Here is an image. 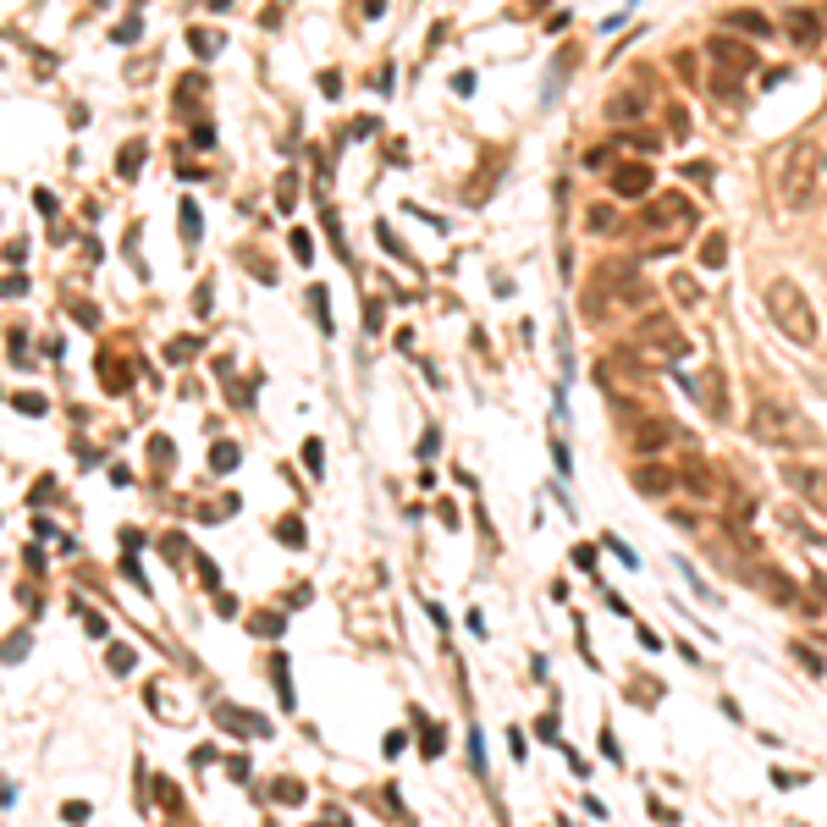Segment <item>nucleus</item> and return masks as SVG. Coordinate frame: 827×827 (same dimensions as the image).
<instances>
[{"mask_svg": "<svg viewBox=\"0 0 827 827\" xmlns=\"http://www.w3.org/2000/svg\"><path fill=\"white\" fill-rule=\"evenodd\" d=\"M17 408H23V414H44V397H34V392H28V397H17Z\"/></svg>", "mask_w": 827, "mask_h": 827, "instance_id": "35", "label": "nucleus"}, {"mask_svg": "<svg viewBox=\"0 0 827 827\" xmlns=\"http://www.w3.org/2000/svg\"><path fill=\"white\" fill-rule=\"evenodd\" d=\"M298 794H304V783H293V778H282V783H276V800H287V805H298Z\"/></svg>", "mask_w": 827, "mask_h": 827, "instance_id": "29", "label": "nucleus"}, {"mask_svg": "<svg viewBox=\"0 0 827 827\" xmlns=\"http://www.w3.org/2000/svg\"><path fill=\"white\" fill-rule=\"evenodd\" d=\"M204 519H221V513H232V497H221V502H210V508H199Z\"/></svg>", "mask_w": 827, "mask_h": 827, "instance_id": "34", "label": "nucleus"}, {"mask_svg": "<svg viewBox=\"0 0 827 827\" xmlns=\"http://www.w3.org/2000/svg\"><path fill=\"white\" fill-rule=\"evenodd\" d=\"M651 111V83H629V89H618L612 100H607V116L612 122H635V116H646Z\"/></svg>", "mask_w": 827, "mask_h": 827, "instance_id": "12", "label": "nucleus"}, {"mask_svg": "<svg viewBox=\"0 0 827 827\" xmlns=\"http://www.w3.org/2000/svg\"><path fill=\"white\" fill-rule=\"evenodd\" d=\"M635 342H640V354L646 359H689V336H684V326L673 320V315H657V309H646L640 315V326H635Z\"/></svg>", "mask_w": 827, "mask_h": 827, "instance_id": "6", "label": "nucleus"}, {"mask_svg": "<svg viewBox=\"0 0 827 827\" xmlns=\"http://www.w3.org/2000/svg\"><path fill=\"white\" fill-rule=\"evenodd\" d=\"M750 436L762 447H811L816 442V425L789 403V397H762L750 408Z\"/></svg>", "mask_w": 827, "mask_h": 827, "instance_id": "4", "label": "nucleus"}, {"mask_svg": "<svg viewBox=\"0 0 827 827\" xmlns=\"http://www.w3.org/2000/svg\"><path fill=\"white\" fill-rule=\"evenodd\" d=\"M767 315H773V326H778L789 342H800V348H816L822 315H816V304L800 293V282H789V276H773V282H767Z\"/></svg>", "mask_w": 827, "mask_h": 827, "instance_id": "3", "label": "nucleus"}, {"mask_svg": "<svg viewBox=\"0 0 827 827\" xmlns=\"http://www.w3.org/2000/svg\"><path fill=\"white\" fill-rule=\"evenodd\" d=\"M629 442H635V452H667V447H678V425L667 420V414H640L635 420V431H629Z\"/></svg>", "mask_w": 827, "mask_h": 827, "instance_id": "9", "label": "nucleus"}, {"mask_svg": "<svg viewBox=\"0 0 827 827\" xmlns=\"http://www.w3.org/2000/svg\"><path fill=\"white\" fill-rule=\"evenodd\" d=\"M210 469H221V474H227V469H238V447H232V442H216V452H210Z\"/></svg>", "mask_w": 827, "mask_h": 827, "instance_id": "23", "label": "nucleus"}, {"mask_svg": "<svg viewBox=\"0 0 827 827\" xmlns=\"http://www.w3.org/2000/svg\"><path fill=\"white\" fill-rule=\"evenodd\" d=\"M723 259H728V238H723V232H712V238H701V265H706V270H717Z\"/></svg>", "mask_w": 827, "mask_h": 827, "instance_id": "18", "label": "nucleus"}, {"mask_svg": "<svg viewBox=\"0 0 827 827\" xmlns=\"http://www.w3.org/2000/svg\"><path fill=\"white\" fill-rule=\"evenodd\" d=\"M794 657L805 662V673H816V678H822V657H816V651H811L805 640H794Z\"/></svg>", "mask_w": 827, "mask_h": 827, "instance_id": "27", "label": "nucleus"}, {"mask_svg": "<svg viewBox=\"0 0 827 827\" xmlns=\"http://www.w3.org/2000/svg\"><path fill=\"white\" fill-rule=\"evenodd\" d=\"M789 34H794V44H816V39H822V17H811V12H789Z\"/></svg>", "mask_w": 827, "mask_h": 827, "instance_id": "17", "label": "nucleus"}, {"mask_svg": "<svg viewBox=\"0 0 827 827\" xmlns=\"http://www.w3.org/2000/svg\"><path fill=\"white\" fill-rule=\"evenodd\" d=\"M706 55H712V66H717V78H739V73H750V66H755V50H744L739 39H712L706 44Z\"/></svg>", "mask_w": 827, "mask_h": 827, "instance_id": "11", "label": "nucleus"}, {"mask_svg": "<svg viewBox=\"0 0 827 827\" xmlns=\"http://www.w3.org/2000/svg\"><path fill=\"white\" fill-rule=\"evenodd\" d=\"M138 161H144V144H127V150H122V177H132Z\"/></svg>", "mask_w": 827, "mask_h": 827, "instance_id": "28", "label": "nucleus"}, {"mask_svg": "<svg viewBox=\"0 0 827 827\" xmlns=\"http://www.w3.org/2000/svg\"><path fill=\"white\" fill-rule=\"evenodd\" d=\"M193 50H199V55H216V34H199V28H193Z\"/></svg>", "mask_w": 827, "mask_h": 827, "instance_id": "33", "label": "nucleus"}, {"mask_svg": "<svg viewBox=\"0 0 827 827\" xmlns=\"http://www.w3.org/2000/svg\"><path fill=\"white\" fill-rule=\"evenodd\" d=\"M696 227V204H689L684 193H657L646 204V216H640V248L646 254H667L684 243V232Z\"/></svg>", "mask_w": 827, "mask_h": 827, "instance_id": "5", "label": "nucleus"}, {"mask_svg": "<svg viewBox=\"0 0 827 827\" xmlns=\"http://www.w3.org/2000/svg\"><path fill=\"white\" fill-rule=\"evenodd\" d=\"M132 667V651L127 646H111V673H127Z\"/></svg>", "mask_w": 827, "mask_h": 827, "instance_id": "31", "label": "nucleus"}, {"mask_svg": "<svg viewBox=\"0 0 827 827\" xmlns=\"http://www.w3.org/2000/svg\"><path fill=\"white\" fill-rule=\"evenodd\" d=\"M612 193L618 199H640V193H651V166L640 161H624V166H612Z\"/></svg>", "mask_w": 827, "mask_h": 827, "instance_id": "14", "label": "nucleus"}, {"mask_svg": "<svg viewBox=\"0 0 827 827\" xmlns=\"http://www.w3.org/2000/svg\"><path fill=\"white\" fill-rule=\"evenodd\" d=\"M304 469H309V474H320V469H326V452H320V442H304Z\"/></svg>", "mask_w": 827, "mask_h": 827, "instance_id": "26", "label": "nucleus"}, {"mask_svg": "<svg viewBox=\"0 0 827 827\" xmlns=\"http://www.w3.org/2000/svg\"><path fill=\"white\" fill-rule=\"evenodd\" d=\"M646 304H651V282H646L635 265H624V259L596 265V276H590L585 293H579V315H585L590 326H612L618 315H635V309H646Z\"/></svg>", "mask_w": 827, "mask_h": 827, "instance_id": "1", "label": "nucleus"}, {"mask_svg": "<svg viewBox=\"0 0 827 827\" xmlns=\"http://www.w3.org/2000/svg\"><path fill=\"white\" fill-rule=\"evenodd\" d=\"M585 221H590V232H618V216L607 210V204H590V210H585Z\"/></svg>", "mask_w": 827, "mask_h": 827, "instance_id": "21", "label": "nucleus"}, {"mask_svg": "<svg viewBox=\"0 0 827 827\" xmlns=\"http://www.w3.org/2000/svg\"><path fill=\"white\" fill-rule=\"evenodd\" d=\"M728 28H734V34H767V17H755V12H728Z\"/></svg>", "mask_w": 827, "mask_h": 827, "instance_id": "20", "label": "nucleus"}, {"mask_svg": "<svg viewBox=\"0 0 827 827\" xmlns=\"http://www.w3.org/2000/svg\"><path fill=\"white\" fill-rule=\"evenodd\" d=\"M678 486H684V491H696V497H728V480H723V474L706 463V458H696V452H684Z\"/></svg>", "mask_w": 827, "mask_h": 827, "instance_id": "10", "label": "nucleus"}, {"mask_svg": "<svg viewBox=\"0 0 827 827\" xmlns=\"http://www.w3.org/2000/svg\"><path fill=\"white\" fill-rule=\"evenodd\" d=\"M778 480L805 502V508H816V513H827V469L822 463H800V458H789L783 469H778Z\"/></svg>", "mask_w": 827, "mask_h": 827, "instance_id": "8", "label": "nucleus"}, {"mask_svg": "<svg viewBox=\"0 0 827 827\" xmlns=\"http://www.w3.org/2000/svg\"><path fill=\"white\" fill-rule=\"evenodd\" d=\"M182 238H188V243L199 238V210H193V199H182Z\"/></svg>", "mask_w": 827, "mask_h": 827, "instance_id": "25", "label": "nucleus"}, {"mask_svg": "<svg viewBox=\"0 0 827 827\" xmlns=\"http://www.w3.org/2000/svg\"><path fill=\"white\" fill-rule=\"evenodd\" d=\"M100 381H105V386H116V392H122V386H127V381H132V375H127V365H122V359H111V354H105V359H100Z\"/></svg>", "mask_w": 827, "mask_h": 827, "instance_id": "19", "label": "nucleus"}, {"mask_svg": "<svg viewBox=\"0 0 827 827\" xmlns=\"http://www.w3.org/2000/svg\"><path fill=\"white\" fill-rule=\"evenodd\" d=\"M132 39H138V12H132L122 28H116V44H132Z\"/></svg>", "mask_w": 827, "mask_h": 827, "instance_id": "32", "label": "nucleus"}, {"mask_svg": "<svg viewBox=\"0 0 827 827\" xmlns=\"http://www.w3.org/2000/svg\"><path fill=\"white\" fill-rule=\"evenodd\" d=\"M276 535H282V546H304V524H298V519H282V524H276Z\"/></svg>", "mask_w": 827, "mask_h": 827, "instance_id": "24", "label": "nucleus"}, {"mask_svg": "<svg viewBox=\"0 0 827 827\" xmlns=\"http://www.w3.org/2000/svg\"><path fill=\"white\" fill-rule=\"evenodd\" d=\"M596 375L624 397V403H640L646 392H651V381H646V370H640V359L635 354H607L601 365H596Z\"/></svg>", "mask_w": 827, "mask_h": 827, "instance_id": "7", "label": "nucleus"}, {"mask_svg": "<svg viewBox=\"0 0 827 827\" xmlns=\"http://www.w3.org/2000/svg\"><path fill=\"white\" fill-rule=\"evenodd\" d=\"M816 188H822V155H816V144L794 138V144H783V155L773 161V193H778V204H789V210H805V204L816 199Z\"/></svg>", "mask_w": 827, "mask_h": 827, "instance_id": "2", "label": "nucleus"}, {"mask_svg": "<svg viewBox=\"0 0 827 827\" xmlns=\"http://www.w3.org/2000/svg\"><path fill=\"white\" fill-rule=\"evenodd\" d=\"M696 397L706 403V414H712V420H728V381H723V370H717V365H706V370H701Z\"/></svg>", "mask_w": 827, "mask_h": 827, "instance_id": "13", "label": "nucleus"}, {"mask_svg": "<svg viewBox=\"0 0 827 827\" xmlns=\"http://www.w3.org/2000/svg\"><path fill=\"white\" fill-rule=\"evenodd\" d=\"M673 293H678L684 304H701V282H696V276H684V270L673 276Z\"/></svg>", "mask_w": 827, "mask_h": 827, "instance_id": "22", "label": "nucleus"}, {"mask_svg": "<svg viewBox=\"0 0 827 827\" xmlns=\"http://www.w3.org/2000/svg\"><path fill=\"white\" fill-rule=\"evenodd\" d=\"M816 596H822V601H827V579H816Z\"/></svg>", "mask_w": 827, "mask_h": 827, "instance_id": "36", "label": "nucleus"}, {"mask_svg": "<svg viewBox=\"0 0 827 827\" xmlns=\"http://www.w3.org/2000/svg\"><path fill=\"white\" fill-rule=\"evenodd\" d=\"M755 585H762V590H767V596H773L778 607H789V601H794V585H789V579H783L778 569H762V574H755Z\"/></svg>", "mask_w": 827, "mask_h": 827, "instance_id": "16", "label": "nucleus"}, {"mask_svg": "<svg viewBox=\"0 0 827 827\" xmlns=\"http://www.w3.org/2000/svg\"><path fill=\"white\" fill-rule=\"evenodd\" d=\"M276 629H282V618H276V612H259V618H254V635H276Z\"/></svg>", "mask_w": 827, "mask_h": 827, "instance_id": "30", "label": "nucleus"}, {"mask_svg": "<svg viewBox=\"0 0 827 827\" xmlns=\"http://www.w3.org/2000/svg\"><path fill=\"white\" fill-rule=\"evenodd\" d=\"M678 486V469H662V463H640L635 469V491L640 497H667Z\"/></svg>", "mask_w": 827, "mask_h": 827, "instance_id": "15", "label": "nucleus"}]
</instances>
